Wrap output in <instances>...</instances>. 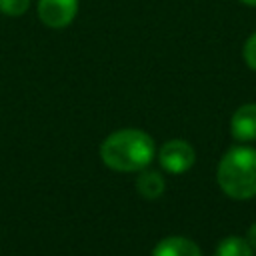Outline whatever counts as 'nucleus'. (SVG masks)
I'll return each mask as SVG.
<instances>
[{
    "label": "nucleus",
    "mask_w": 256,
    "mask_h": 256,
    "mask_svg": "<svg viewBox=\"0 0 256 256\" xmlns=\"http://www.w3.org/2000/svg\"><path fill=\"white\" fill-rule=\"evenodd\" d=\"M152 256H202V252H200L198 244L192 242L190 238L168 236L154 246Z\"/></svg>",
    "instance_id": "423d86ee"
},
{
    "label": "nucleus",
    "mask_w": 256,
    "mask_h": 256,
    "mask_svg": "<svg viewBox=\"0 0 256 256\" xmlns=\"http://www.w3.org/2000/svg\"><path fill=\"white\" fill-rule=\"evenodd\" d=\"M158 160H160V166L170 172V174H182L186 172L194 160H196V152L194 148L186 142V140H168L162 148H160V154H158Z\"/></svg>",
    "instance_id": "7ed1b4c3"
},
{
    "label": "nucleus",
    "mask_w": 256,
    "mask_h": 256,
    "mask_svg": "<svg viewBox=\"0 0 256 256\" xmlns=\"http://www.w3.org/2000/svg\"><path fill=\"white\" fill-rule=\"evenodd\" d=\"M136 188H138V192H140L144 198H150V200H152V198H158V196H162V192H164V178H162L160 172L146 170V172H142V174L138 176Z\"/></svg>",
    "instance_id": "0eeeda50"
},
{
    "label": "nucleus",
    "mask_w": 256,
    "mask_h": 256,
    "mask_svg": "<svg viewBox=\"0 0 256 256\" xmlns=\"http://www.w3.org/2000/svg\"><path fill=\"white\" fill-rule=\"evenodd\" d=\"M216 256H252V246L246 238L228 236L216 246Z\"/></svg>",
    "instance_id": "6e6552de"
},
{
    "label": "nucleus",
    "mask_w": 256,
    "mask_h": 256,
    "mask_svg": "<svg viewBox=\"0 0 256 256\" xmlns=\"http://www.w3.org/2000/svg\"><path fill=\"white\" fill-rule=\"evenodd\" d=\"M218 186L234 200H248L256 196V150L236 146L228 150L218 164Z\"/></svg>",
    "instance_id": "f03ea898"
},
{
    "label": "nucleus",
    "mask_w": 256,
    "mask_h": 256,
    "mask_svg": "<svg viewBox=\"0 0 256 256\" xmlns=\"http://www.w3.org/2000/svg\"><path fill=\"white\" fill-rule=\"evenodd\" d=\"M242 4H248V6H256V0H240Z\"/></svg>",
    "instance_id": "f8f14e48"
},
{
    "label": "nucleus",
    "mask_w": 256,
    "mask_h": 256,
    "mask_svg": "<svg viewBox=\"0 0 256 256\" xmlns=\"http://www.w3.org/2000/svg\"><path fill=\"white\" fill-rule=\"evenodd\" d=\"M78 14V0H38V16L48 28H66Z\"/></svg>",
    "instance_id": "20e7f679"
},
{
    "label": "nucleus",
    "mask_w": 256,
    "mask_h": 256,
    "mask_svg": "<svg viewBox=\"0 0 256 256\" xmlns=\"http://www.w3.org/2000/svg\"><path fill=\"white\" fill-rule=\"evenodd\" d=\"M30 8V0H0V12L6 16H22Z\"/></svg>",
    "instance_id": "1a4fd4ad"
},
{
    "label": "nucleus",
    "mask_w": 256,
    "mask_h": 256,
    "mask_svg": "<svg viewBox=\"0 0 256 256\" xmlns=\"http://www.w3.org/2000/svg\"><path fill=\"white\" fill-rule=\"evenodd\" d=\"M242 56H244V62L248 64V68L256 70V32H254V34L244 42Z\"/></svg>",
    "instance_id": "9d476101"
},
{
    "label": "nucleus",
    "mask_w": 256,
    "mask_h": 256,
    "mask_svg": "<svg viewBox=\"0 0 256 256\" xmlns=\"http://www.w3.org/2000/svg\"><path fill=\"white\" fill-rule=\"evenodd\" d=\"M154 140L136 128H124L110 134L102 146L100 156L104 164L118 172H140L154 160Z\"/></svg>",
    "instance_id": "f257e3e1"
},
{
    "label": "nucleus",
    "mask_w": 256,
    "mask_h": 256,
    "mask_svg": "<svg viewBox=\"0 0 256 256\" xmlns=\"http://www.w3.org/2000/svg\"><path fill=\"white\" fill-rule=\"evenodd\" d=\"M246 240H248V244L252 246V250H256V222L248 228V234H246Z\"/></svg>",
    "instance_id": "9b49d317"
},
{
    "label": "nucleus",
    "mask_w": 256,
    "mask_h": 256,
    "mask_svg": "<svg viewBox=\"0 0 256 256\" xmlns=\"http://www.w3.org/2000/svg\"><path fill=\"white\" fill-rule=\"evenodd\" d=\"M230 132L238 142L256 140V104H242L232 114Z\"/></svg>",
    "instance_id": "39448f33"
}]
</instances>
